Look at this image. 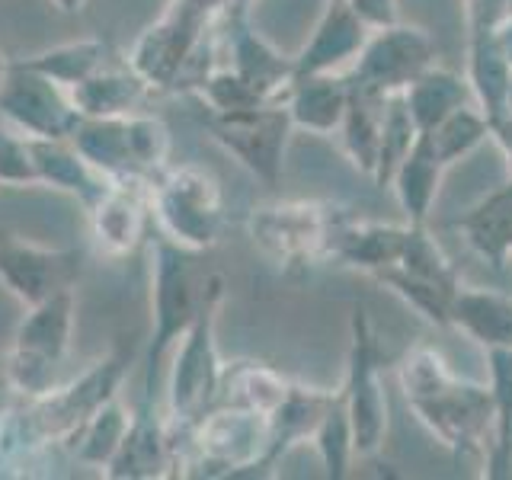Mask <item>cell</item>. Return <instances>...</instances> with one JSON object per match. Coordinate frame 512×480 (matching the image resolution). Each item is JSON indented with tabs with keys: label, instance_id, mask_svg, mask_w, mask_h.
Masks as SVG:
<instances>
[{
	"label": "cell",
	"instance_id": "6da1fadb",
	"mask_svg": "<svg viewBox=\"0 0 512 480\" xmlns=\"http://www.w3.org/2000/svg\"><path fill=\"white\" fill-rule=\"evenodd\" d=\"M151 240V340L144 349L141 365V397L135 410H164V362L176 340L196 320L199 304L205 298V282H196L192 272V250L173 244L170 237L157 234Z\"/></svg>",
	"mask_w": 512,
	"mask_h": 480
},
{
	"label": "cell",
	"instance_id": "7a4b0ae2",
	"mask_svg": "<svg viewBox=\"0 0 512 480\" xmlns=\"http://www.w3.org/2000/svg\"><path fill=\"white\" fill-rule=\"evenodd\" d=\"M221 298H224V279L208 276L199 314L170 352L164 413H167L170 436H173V452L186 432L196 426L218 400L224 365L218 359L215 324H218Z\"/></svg>",
	"mask_w": 512,
	"mask_h": 480
},
{
	"label": "cell",
	"instance_id": "3957f363",
	"mask_svg": "<svg viewBox=\"0 0 512 480\" xmlns=\"http://www.w3.org/2000/svg\"><path fill=\"white\" fill-rule=\"evenodd\" d=\"M74 288L26 308L13 346L4 356L7 378L20 397H39L55 388V372L68 359L74 336Z\"/></svg>",
	"mask_w": 512,
	"mask_h": 480
},
{
	"label": "cell",
	"instance_id": "277c9868",
	"mask_svg": "<svg viewBox=\"0 0 512 480\" xmlns=\"http://www.w3.org/2000/svg\"><path fill=\"white\" fill-rule=\"evenodd\" d=\"M151 215L157 234L170 237L192 253L218 244L221 234V189L199 164L167 167L151 183Z\"/></svg>",
	"mask_w": 512,
	"mask_h": 480
},
{
	"label": "cell",
	"instance_id": "5b68a950",
	"mask_svg": "<svg viewBox=\"0 0 512 480\" xmlns=\"http://www.w3.org/2000/svg\"><path fill=\"white\" fill-rule=\"evenodd\" d=\"M202 125L212 132V138L224 151H231L250 173L260 176L263 183H276L282 170V151L292 116L288 106L260 103L250 109H205Z\"/></svg>",
	"mask_w": 512,
	"mask_h": 480
},
{
	"label": "cell",
	"instance_id": "8992f818",
	"mask_svg": "<svg viewBox=\"0 0 512 480\" xmlns=\"http://www.w3.org/2000/svg\"><path fill=\"white\" fill-rule=\"evenodd\" d=\"M80 272H84V253L77 247H39L0 228V285L23 308L71 292Z\"/></svg>",
	"mask_w": 512,
	"mask_h": 480
},
{
	"label": "cell",
	"instance_id": "52a82bcc",
	"mask_svg": "<svg viewBox=\"0 0 512 480\" xmlns=\"http://www.w3.org/2000/svg\"><path fill=\"white\" fill-rule=\"evenodd\" d=\"M0 116L29 138H71L80 112L68 87L26 68L16 58L0 84Z\"/></svg>",
	"mask_w": 512,
	"mask_h": 480
},
{
	"label": "cell",
	"instance_id": "ba28073f",
	"mask_svg": "<svg viewBox=\"0 0 512 480\" xmlns=\"http://www.w3.org/2000/svg\"><path fill=\"white\" fill-rule=\"evenodd\" d=\"M87 221L96 250L109 260H125L151 237V186L109 183L103 196L87 205Z\"/></svg>",
	"mask_w": 512,
	"mask_h": 480
},
{
	"label": "cell",
	"instance_id": "9c48e42d",
	"mask_svg": "<svg viewBox=\"0 0 512 480\" xmlns=\"http://www.w3.org/2000/svg\"><path fill=\"white\" fill-rule=\"evenodd\" d=\"M343 404L349 413L352 448L359 455H372L384 439V391L375 368L372 330H368L362 308L352 317V359H349V384Z\"/></svg>",
	"mask_w": 512,
	"mask_h": 480
},
{
	"label": "cell",
	"instance_id": "30bf717a",
	"mask_svg": "<svg viewBox=\"0 0 512 480\" xmlns=\"http://www.w3.org/2000/svg\"><path fill=\"white\" fill-rule=\"evenodd\" d=\"M429 64V39L416 29H388L378 39L365 42L356 68V84L388 93L410 87Z\"/></svg>",
	"mask_w": 512,
	"mask_h": 480
},
{
	"label": "cell",
	"instance_id": "8fae6325",
	"mask_svg": "<svg viewBox=\"0 0 512 480\" xmlns=\"http://www.w3.org/2000/svg\"><path fill=\"white\" fill-rule=\"evenodd\" d=\"M176 464L173 436L164 410H132V423L119 445V452L103 468L106 477L119 480H148L167 477Z\"/></svg>",
	"mask_w": 512,
	"mask_h": 480
},
{
	"label": "cell",
	"instance_id": "7c38bea8",
	"mask_svg": "<svg viewBox=\"0 0 512 480\" xmlns=\"http://www.w3.org/2000/svg\"><path fill=\"white\" fill-rule=\"evenodd\" d=\"M80 116L87 119H106V116H128V112L144 109L154 90L128 61L103 64L100 71L80 80L77 87L68 90Z\"/></svg>",
	"mask_w": 512,
	"mask_h": 480
},
{
	"label": "cell",
	"instance_id": "4fadbf2b",
	"mask_svg": "<svg viewBox=\"0 0 512 480\" xmlns=\"http://www.w3.org/2000/svg\"><path fill=\"white\" fill-rule=\"evenodd\" d=\"M29 148L39 170V186L68 192L84 208L109 189V180L74 148L71 138H29Z\"/></svg>",
	"mask_w": 512,
	"mask_h": 480
},
{
	"label": "cell",
	"instance_id": "5bb4252c",
	"mask_svg": "<svg viewBox=\"0 0 512 480\" xmlns=\"http://www.w3.org/2000/svg\"><path fill=\"white\" fill-rule=\"evenodd\" d=\"M365 48V23L362 16L352 10L346 0H333L327 16L320 20L314 39L301 52L295 64V77L304 74H327L333 64L346 61L349 55H356Z\"/></svg>",
	"mask_w": 512,
	"mask_h": 480
},
{
	"label": "cell",
	"instance_id": "9a60e30c",
	"mask_svg": "<svg viewBox=\"0 0 512 480\" xmlns=\"http://www.w3.org/2000/svg\"><path fill=\"white\" fill-rule=\"evenodd\" d=\"M250 234L269 256L292 263L320 240V224H314L308 205H276L253 212Z\"/></svg>",
	"mask_w": 512,
	"mask_h": 480
},
{
	"label": "cell",
	"instance_id": "2e32d148",
	"mask_svg": "<svg viewBox=\"0 0 512 480\" xmlns=\"http://www.w3.org/2000/svg\"><path fill=\"white\" fill-rule=\"evenodd\" d=\"M349 103V84L327 74H304L292 77V90H288V116L292 125L311 128V132H330L346 116Z\"/></svg>",
	"mask_w": 512,
	"mask_h": 480
},
{
	"label": "cell",
	"instance_id": "e0dca14e",
	"mask_svg": "<svg viewBox=\"0 0 512 480\" xmlns=\"http://www.w3.org/2000/svg\"><path fill=\"white\" fill-rule=\"evenodd\" d=\"M112 58V45L103 36H87V39H74V42H61L45 48V52H36L29 58H20L26 68L39 71L45 77H52L61 87H77L80 80H87L90 74H96L109 64Z\"/></svg>",
	"mask_w": 512,
	"mask_h": 480
},
{
	"label": "cell",
	"instance_id": "ac0fdd59",
	"mask_svg": "<svg viewBox=\"0 0 512 480\" xmlns=\"http://www.w3.org/2000/svg\"><path fill=\"white\" fill-rule=\"evenodd\" d=\"M442 167L445 164L436 157V151H432L426 132L416 135L413 148L397 164V196H400V205L407 208V215H410L413 224H423L432 199H436V186H439V170Z\"/></svg>",
	"mask_w": 512,
	"mask_h": 480
},
{
	"label": "cell",
	"instance_id": "d6986e66",
	"mask_svg": "<svg viewBox=\"0 0 512 480\" xmlns=\"http://www.w3.org/2000/svg\"><path fill=\"white\" fill-rule=\"evenodd\" d=\"M128 423H132V410L122 404V397H109L106 404L96 410L87 426L77 432V439L71 442L68 452L80 461V464H93V468H106L112 461V455L119 452V445L128 432Z\"/></svg>",
	"mask_w": 512,
	"mask_h": 480
},
{
	"label": "cell",
	"instance_id": "ffe728a7",
	"mask_svg": "<svg viewBox=\"0 0 512 480\" xmlns=\"http://www.w3.org/2000/svg\"><path fill=\"white\" fill-rule=\"evenodd\" d=\"M452 317L474 333L477 340L496 346H512V304L496 295L461 292L452 295Z\"/></svg>",
	"mask_w": 512,
	"mask_h": 480
},
{
	"label": "cell",
	"instance_id": "44dd1931",
	"mask_svg": "<svg viewBox=\"0 0 512 480\" xmlns=\"http://www.w3.org/2000/svg\"><path fill=\"white\" fill-rule=\"evenodd\" d=\"M464 100L461 80L445 71H423L407 90V109L413 116L416 132L436 128L448 112H455Z\"/></svg>",
	"mask_w": 512,
	"mask_h": 480
},
{
	"label": "cell",
	"instance_id": "7402d4cb",
	"mask_svg": "<svg viewBox=\"0 0 512 480\" xmlns=\"http://www.w3.org/2000/svg\"><path fill=\"white\" fill-rule=\"evenodd\" d=\"M480 253L490 256L493 266H503V253L512 247V189L496 192L490 202H484L468 218L458 221Z\"/></svg>",
	"mask_w": 512,
	"mask_h": 480
},
{
	"label": "cell",
	"instance_id": "603a6c76",
	"mask_svg": "<svg viewBox=\"0 0 512 480\" xmlns=\"http://www.w3.org/2000/svg\"><path fill=\"white\" fill-rule=\"evenodd\" d=\"M426 135H429L432 151H436L442 164H452L458 154H468L474 144L487 135V122L458 106L455 112H448L436 128H429Z\"/></svg>",
	"mask_w": 512,
	"mask_h": 480
},
{
	"label": "cell",
	"instance_id": "cb8c5ba5",
	"mask_svg": "<svg viewBox=\"0 0 512 480\" xmlns=\"http://www.w3.org/2000/svg\"><path fill=\"white\" fill-rule=\"evenodd\" d=\"M493 375H496V410H500V442H496V471L509 464L512 452V346H496L493 349Z\"/></svg>",
	"mask_w": 512,
	"mask_h": 480
},
{
	"label": "cell",
	"instance_id": "d4e9b609",
	"mask_svg": "<svg viewBox=\"0 0 512 480\" xmlns=\"http://www.w3.org/2000/svg\"><path fill=\"white\" fill-rule=\"evenodd\" d=\"M0 186H39L29 135L16 128H0Z\"/></svg>",
	"mask_w": 512,
	"mask_h": 480
},
{
	"label": "cell",
	"instance_id": "484cf974",
	"mask_svg": "<svg viewBox=\"0 0 512 480\" xmlns=\"http://www.w3.org/2000/svg\"><path fill=\"white\" fill-rule=\"evenodd\" d=\"M52 4L61 10V13H68V16H74V13H80L87 7V0H52Z\"/></svg>",
	"mask_w": 512,
	"mask_h": 480
},
{
	"label": "cell",
	"instance_id": "4316f807",
	"mask_svg": "<svg viewBox=\"0 0 512 480\" xmlns=\"http://www.w3.org/2000/svg\"><path fill=\"white\" fill-rule=\"evenodd\" d=\"M7 71H10V61L4 58V52H0V84H4V77H7Z\"/></svg>",
	"mask_w": 512,
	"mask_h": 480
},
{
	"label": "cell",
	"instance_id": "83f0119b",
	"mask_svg": "<svg viewBox=\"0 0 512 480\" xmlns=\"http://www.w3.org/2000/svg\"><path fill=\"white\" fill-rule=\"evenodd\" d=\"M228 7H247V0H228Z\"/></svg>",
	"mask_w": 512,
	"mask_h": 480
}]
</instances>
